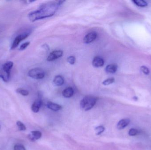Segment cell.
<instances>
[{
    "instance_id": "cell-1",
    "label": "cell",
    "mask_w": 151,
    "mask_h": 150,
    "mask_svg": "<svg viewBox=\"0 0 151 150\" xmlns=\"http://www.w3.org/2000/svg\"><path fill=\"white\" fill-rule=\"evenodd\" d=\"M58 4H47L42 6L38 10L30 12L28 14V18L30 21L35 22L39 19L52 16L54 15Z\"/></svg>"
},
{
    "instance_id": "cell-16",
    "label": "cell",
    "mask_w": 151,
    "mask_h": 150,
    "mask_svg": "<svg viewBox=\"0 0 151 150\" xmlns=\"http://www.w3.org/2000/svg\"><path fill=\"white\" fill-rule=\"evenodd\" d=\"M132 1L135 4L140 7H145L148 5V3L143 0H134Z\"/></svg>"
},
{
    "instance_id": "cell-6",
    "label": "cell",
    "mask_w": 151,
    "mask_h": 150,
    "mask_svg": "<svg viewBox=\"0 0 151 150\" xmlns=\"http://www.w3.org/2000/svg\"><path fill=\"white\" fill-rule=\"evenodd\" d=\"M63 55V51L62 50H56L53 51L50 54L47 58V60L48 61H53L56 59L62 57Z\"/></svg>"
},
{
    "instance_id": "cell-19",
    "label": "cell",
    "mask_w": 151,
    "mask_h": 150,
    "mask_svg": "<svg viewBox=\"0 0 151 150\" xmlns=\"http://www.w3.org/2000/svg\"><path fill=\"white\" fill-rule=\"evenodd\" d=\"M17 125L18 127L19 130L20 131H25L26 130V127L21 122L19 121L17 122Z\"/></svg>"
},
{
    "instance_id": "cell-2",
    "label": "cell",
    "mask_w": 151,
    "mask_h": 150,
    "mask_svg": "<svg viewBox=\"0 0 151 150\" xmlns=\"http://www.w3.org/2000/svg\"><path fill=\"white\" fill-rule=\"evenodd\" d=\"M97 102V98L93 96L84 97L80 102L81 108L85 111H88L93 108Z\"/></svg>"
},
{
    "instance_id": "cell-23",
    "label": "cell",
    "mask_w": 151,
    "mask_h": 150,
    "mask_svg": "<svg viewBox=\"0 0 151 150\" xmlns=\"http://www.w3.org/2000/svg\"><path fill=\"white\" fill-rule=\"evenodd\" d=\"M30 44V42L29 41L28 42H26L25 43L22 44L19 47V49L20 50H24L27 47L29 46Z\"/></svg>"
},
{
    "instance_id": "cell-18",
    "label": "cell",
    "mask_w": 151,
    "mask_h": 150,
    "mask_svg": "<svg viewBox=\"0 0 151 150\" xmlns=\"http://www.w3.org/2000/svg\"><path fill=\"white\" fill-rule=\"evenodd\" d=\"M96 134L97 135H100L105 131V127L103 126H99L97 127L95 129Z\"/></svg>"
},
{
    "instance_id": "cell-20",
    "label": "cell",
    "mask_w": 151,
    "mask_h": 150,
    "mask_svg": "<svg viewBox=\"0 0 151 150\" xmlns=\"http://www.w3.org/2000/svg\"><path fill=\"white\" fill-rule=\"evenodd\" d=\"M115 81V79L113 77H111V78H109L108 79H106L103 82V84L104 85H109L113 83Z\"/></svg>"
},
{
    "instance_id": "cell-12",
    "label": "cell",
    "mask_w": 151,
    "mask_h": 150,
    "mask_svg": "<svg viewBox=\"0 0 151 150\" xmlns=\"http://www.w3.org/2000/svg\"><path fill=\"white\" fill-rule=\"evenodd\" d=\"M47 107L49 109H50L52 111H55V112L59 111L62 108V106L60 105L53 103L52 102H48L47 103Z\"/></svg>"
},
{
    "instance_id": "cell-7",
    "label": "cell",
    "mask_w": 151,
    "mask_h": 150,
    "mask_svg": "<svg viewBox=\"0 0 151 150\" xmlns=\"http://www.w3.org/2000/svg\"><path fill=\"white\" fill-rule=\"evenodd\" d=\"M97 37V33L96 32H91L88 33L84 37L83 41L85 44H90L94 41Z\"/></svg>"
},
{
    "instance_id": "cell-25",
    "label": "cell",
    "mask_w": 151,
    "mask_h": 150,
    "mask_svg": "<svg viewBox=\"0 0 151 150\" xmlns=\"http://www.w3.org/2000/svg\"><path fill=\"white\" fill-rule=\"evenodd\" d=\"M14 150H26L25 147L22 144H17L14 146Z\"/></svg>"
},
{
    "instance_id": "cell-24",
    "label": "cell",
    "mask_w": 151,
    "mask_h": 150,
    "mask_svg": "<svg viewBox=\"0 0 151 150\" xmlns=\"http://www.w3.org/2000/svg\"><path fill=\"white\" fill-rule=\"evenodd\" d=\"M67 61L68 63L71 64V65H73L76 62V58L74 56H70L67 58Z\"/></svg>"
},
{
    "instance_id": "cell-13",
    "label": "cell",
    "mask_w": 151,
    "mask_h": 150,
    "mask_svg": "<svg viewBox=\"0 0 151 150\" xmlns=\"http://www.w3.org/2000/svg\"><path fill=\"white\" fill-rule=\"evenodd\" d=\"M63 95L65 98H70L74 94V90L72 87H68L63 92Z\"/></svg>"
},
{
    "instance_id": "cell-26",
    "label": "cell",
    "mask_w": 151,
    "mask_h": 150,
    "mask_svg": "<svg viewBox=\"0 0 151 150\" xmlns=\"http://www.w3.org/2000/svg\"><path fill=\"white\" fill-rule=\"evenodd\" d=\"M0 129H1V125H0Z\"/></svg>"
},
{
    "instance_id": "cell-15",
    "label": "cell",
    "mask_w": 151,
    "mask_h": 150,
    "mask_svg": "<svg viewBox=\"0 0 151 150\" xmlns=\"http://www.w3.org/2000/svg\"><path fill=\"white\" fill-rule=\"evenodd\" d=\"M118 69V66L114 64H109L106 66L105 70L107 73L109 74H114L117 71Z\"/></svg>"
},
{
    "instance_id": "cell-11",
    "label": "cell",
    "mask_w": 151,
    "mask_h": 150,
    "mask_svg": "<svg viewBox=\"0 0 151 150\" xmlns=\"http://www.w3.org/2000/svg\"><path fill=\"white\" fill-rule=\"evenodd\" d=\"M42 102L41 100L38 99L35 100L32 106V110L34 113H37L40 111L41 107Z\"/></svg>"
},
{
    "instance_id": "cell-14",
    "label": "cell",
    "mask_w": 151,
    "mask_h": 150,
    "mask_svg": "<svg viewBox=\"0 0 151 150\" xmlns=\"http://www.w3.org/2000/svg\"><path fill=\"white\" fill-rule=\"evenodd\" d=\"M53 83L55 86H62L64 83V79L62 76H56L53 80Z\"/></svg>"
},
{
    "instance_id": "cell-8",
    "label": "cell",
    "mask_w": 151,
    "mask_h": 150,
    "mask_svg": "<svg viewBox=\"0 0 151 150\" xmlns=\"http://www.w3.org/2000/svg\"><path fill=\"white\" fill-rule=\"evenodd\" d=\"M42 133L39 131H33L28 135V137L31 141L35 142L41 137Z\"/></svg>"
},
{
    "instance_id": "cell-10",
    "label": "cell",
    "mask_w": 151,
    "mask_h": 150,
    "mask_svg": "<svg viewBox=\"0 0 151 150\" xmlns=\"http://www.w3.org/2000/svg\"><path fill=\"white\" fill-rule=\"evenodd\" d=\"M130 120L129 119H124L121 120L117 124V128L119 130L124 129V128L127 127L130 123Z\"/></svg>"
},
{
    "instance_id": "cell-21",
    "label": "cell",
    "mask_w": 151,
    "mask_h": 150,
    "mask_svg": "<svg viewBox=\"0 0 151 150\" xmlns=\"http://www.w3.org/2000/svg\"><path fill=\"white\" fill-rule=\"evenodd\" d=\"M138 131L137 129H136L132 128L129 131V135L130 136H135L137 135L138 134Z\"/></svg>"
},
{
    "instance_id": "cell-5",
    "label": "cell",
    "mask_w": 151,
    "mask_h": 150,
    "mask_svg": "<svg viewBox=\"0 0 151 150\" xmlns=\"http://www.w3.org/2000/svg\"><path fill=\"white\" fill-rule=\"evenodd\" d=\"M29 35V33H21V34H19L18 35H17L14 39V41L12 42L11 49L12 50L15 49L19 45L20 42L24 40L26 38H27Z\"/></svg>"
},
{
    "instance_id": "cell-9",
    "label": "cell",
    "mask_w": 151,
    "mask_h": 150,
    "mask_svg": "<svg viewBox=\"0 0 151 150\" xmlns=\"http://www.w3.org/2000/svg\"><path fill=\"white\" fill-rule=\"evenodd\" d=\"M104 64V60L102 57L97 56L94 57L92 60V65L95 68L103 67Z\"/></svg>"
},
{
    "instance_id": "cell-4",
    "label": "cell",
    "mask_w": 151,
    "mask_h": 150,
    "mask_svg": "<svg viewBox=\"0 0 151 150\" xmlns=\"http://www.w3.org/2000/svg\"><path fill=\"white\" fill-rule=\"evenodd\" d=\"M28 75L30 77L35 79H42L45 77V73L40 68H35L29 70Z\"/></svg>"
},
{
    "instance_id": "cell-22",
    "label": "cell",
    "mask_w": 151,
    "mask_h": 150,
    "mask_svg": "<svg viewBox=\"0 0 151 150\" xmlns=\"http://www.w3.org/2000/svg\"><path fill=\"white\" fill-rule=\"evenodd\" d=\"M141 70L142 72L146 75H149L150 73V70L146 66H142L141 67Z\"/></svg>"
},
{
    "instance_id": "cell-3",
    "label": "cell",
    "mask_w": 151,
    "mask_h": 150,
    "mask_svg": "<svg viewBox=\"0 0 151 150\" xmlns=\"http://www.w3.org/2000/svg\"><path fill=\"white\" fill-rule=\"evenodd\" d=\"M13 66V63L12 61L7 62L3 65L0 72V77L4 82H9V80L10 72Z\"/></svg>"
},
{
    "instance_id": "cell-17",
    "label": "cell",
    "mask_w": 151,
    "mask_h": 150,
    "mask_svg": "<svg viewBox=\"0 0 151 150\" xmlns=\"http://www.w3.org/2000/svg\"><path fill=\"white\" fill-rule=\"evenodd\" d=\"M16 92L23 96H27L29 94V92L28 91L23 89V88H18L16 90Z\"/></svg>"
}]
</instances>
